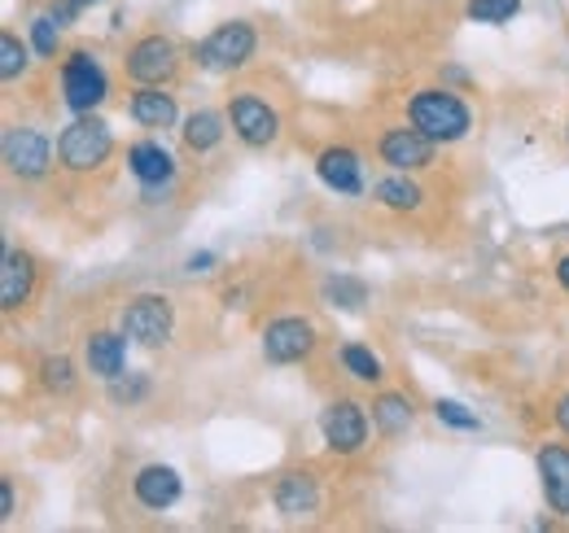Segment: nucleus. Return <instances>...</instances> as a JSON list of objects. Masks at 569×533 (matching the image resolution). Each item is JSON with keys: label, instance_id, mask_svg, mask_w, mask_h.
Instances as JSON below:
<instances>
[{"label": "nucleus", "instance_id": "34", "mask_svg": "<svg viewBox=\"0 0 569 533\" xmlns=\"http://www.w3.org/2000/svg\"><path fill=\"white\" fill-rule=\"evenodd\" d=\"M557 284H561V289L569 293V254L561 259V263H557Z\"/></svg>", "mask_w": 569, "mask_h": 533}, {"label": "nucleus", "instance_id": "28", "mask_svg": "<svg viewBox=\"0 0 569 533\" xmlns=\"http://www.w3.org/2000/svg\"><path fill=\"white\" fill-rule=\"evenodd\" d=\"M433 415H438L447 429H460V433H478V429H482V420L456 399H438L433 402Z\"/></svg>", "mask_w": 569, "mask_h": 533}, {"label": "nucleus", "instance_id": "12", "mask_svg": "<svg viewBox=\"0 0 569 533\" xmlns=\"http://www.w3.org/2000/svg\"><path fill=\"white\" fill-rule=\"evenodd\" d=\"M316 175H320L333 193H347V198H359V193H363V162H359L356 149H347V144H329V149L316 158Z\"/></svg>", "mask_w": 569, "mask_h": 533}, {"label": "nucleus", "instance_id": "6", "mask_svg": "<svg viewBox=\"0 0 569 533\" xmlns=\"http://www.w3.org/2000/svg\"><path fill=\"white\" fill-rule=\"evenodd\" d=\"M228 123H232L237 140L250 144V149H268V144L281 135L277 110H272L263 97H254V92H237V97L228 101Z\"/></svg>", "mask_w": 569, "mask_h": 533}, {"label": "nucleus", "instance_id": "20", "mask_svg": "<svg viewBox=\"0 0 569 533\" xmlns=\"http://www.w3.org/2000/svg\"><path fill=\"white\" fill-rule=\"evenodd\" d=\"M372 198L381 201L386 210H399V214H412V210H421V205H426L421 184H417V180H408V171L377 180V184H372Z\"/></svg>", "mask_w": 569, "mask_h": 533}, {"label": "nucleus", "instance_id": "30", "mask_svg": "<svg viewBox=\"0 0 569 533\" xmlns=\"http://www.w3.org/2000/svg\"><path fill=\"white\" fill-rule=\"evenodd\" d=\"M110 394H114V402H123V406H137V402L149 394V381H144V376H132V381H110Z\"/></svg>", "mask_w": 569, "mask_h": 533}, {"label": "nucleus", "instance_id": "13", "mask_svg": "<svg viewBox=\"0 0 569 533\" xmlns=\"http://www.w3.org/2000/svg\"><path fill=\"white\" fill-rule=\"evenodd\" d=\"M180 472L167 464H144L137 476H132V494H137V503L149 507V512H167V507H176L180 503Z\"/></svg>", "mask_w": 569, "mask_h": 533}, {"label": "nucleus", "instance_id": "15", "mask_svg": "<svg viewBox=\"0 0 569 533\" xmlns=\"http://www.w3.org/2000/svg\"><path fill=\"white\" fill-rule=\"evenodd\" d=\"M128 171L141 180L149 193L176 180V162H171V153H167L158 140H137V144H128Z\"/></svg>", "mask_w": 569, "mask_h": 533}, {"label": "nucleus", "instance_id": "31", "mask_svg": "<svg viewBox=\"0 0 569 533\" xmlns=\"http://www.w3.org/2000/svg\"><path fill=\"white\" fill-rule=\"evenodd\" d=\"M0 516H4V521L13 516V481H9V476H0Z\"/></svg>", "mask_w": 569, "mask_h": 533}, {"label": "nucleus", "instance_id": "25", "mask_svg": "<svg viewBox=\"0 0 569 533\" xmlns=\"http://www.w3.org/2000/svg\"><path fill=\"white\" fill-rule=\"evenodd\" d=\"M74 363L67 354H49L44 363H40V385L49 390V394H71L74 390Z\"/></svg>", "mask_w": 569, "mask_h": 533}, {"label": "nucleus", "instance_id": "19", "mask_svg": "<svg viewBox=\"0 0 569 533\" xmlns=\"http://www.w3.org/2000/svg\"><path fill=\"white\" fill-rule=\"evenodd\" d=\"M36 289V263L27 250H9L4 263H0V306L4 311H18Z\"/></svg>", "mask_w": 569, "mask_h": 533}, {"label": "nucleus", "instance_id": "3", "mask_svg": "<svg viewBox=\"0 0 569 533\" xmlns=\"http://www.w3.org/2000/svg\"><path fill=\"white\" fill-rule=\"evenodd\" d=\"M254 44H259L254 27L241 22V18H232V22H219L214 27L211 36L193 49V58H198V67L211 70V74H232V70H241L254 58Z\"/></svg>", "mask_w": 569, "mask_h": 533}, {"label": "nucleus", "instance_id": "32", "mask_svg": "<svg viewBox=\"0 0 569 533\" xmlns=\"http://www.w3.org/2000/svg\"><path fill=\"white\" fill-rule=\"evenodd\" d=\"M211 266H214L211 250H202V254H193V259H189V271H193V275H198V271H211Z\"/></svg>", "mask_w": 569, "mask_h": 533}, {"label": "nucleus", "instance_id": "7", "mask_svg": "<svg viewBox=\"0 0 569 533\" xmlns=\"http://www.w3.org/2000/svg\"><path fill=\"white\" fill-rule=\"evenodd\" d=\"M320 438L333 455H356L368 442V411L351 399L329 402L325 415H320Z\"/></svg>", "mask_w": 569, "mask_h": 533}, {"label": "nucleus", "instance_id": "5", "mask_svg": "<svg viewBox=\"0 0 569 533\" xmlns=\"http://www.w3.org/2000/svg\"><path fill=\"white\" fill-rule=\"evenodd\" d=\"M123 333L132 336L137 345H167L171 333H176V306L162 298V293H141L123 306Z\"/></svg>", "mask_w": 569, "mask_h": 533}, {"label": "nucleus", "instance_id": "24", "mask_svg": "<svg viewBox=\"0 0 569 533\" xmlns=\"http://www.w3.org/2000/svg\"><path fill=\"white\" fill-rule=\"evenodd\" d=\"M325 298L333 302V306H347V311H356L368 302V284L356 280V275H329L325 280Z\"/></svg>", "mask_w": 569, "mask_h": 533}, {"label": "nucleus", "instance_id": "14", "mask_svg": "<svg viewBox=\"0 0 569 533\" xmlns=\"http://www.w3.org/2000/svg\"><path fill=\"white\" fill-rule=\"evenodd\" d=\"M272 503L284 521H302V516H316L320 512V485L311 472H284L272 490Z\"/></svg>", "mask_w": 569, "mask_h": 533}, {"label": "nucleus", "instance_id": "33", "mask_svg": "<svg viewBox=\"0 0 569 533\" xmlns=\"http://www.w3.org/2000/svg\"><path fill=\"white\" fill-rule=\"evenodd\" d=\"M557 424H561V433L569 438V394L561 402H557Z\"/></svg>", "mask_w": 569, "mask_h": 533}, {"label": "nucleus", "instance_id": "1", "mask_svg": "<svg viewBox=\"0 0 569 533\" xmlns=\"http://www.w3.org/2000/svg\"><path fill=\"white\" fill-rule=\"evenodd\" d=\"M408 119H412V128H421L438 144H456V140H465L469 128H473L469 105L451 88H421L408 101Z\"/></svg>", "mask_w": 569, "mask_h": 533}, {"label": "nucleus", "instance_id": "11", "mask_svg": "<svg viewBox=\"0 0 569 533\" xmlns=\"http://www.w3.org/2000/svg\"><path fill=\"white\" fill-rule=\"evenodd\" d=\"M433 149H438V140H429L421 128H390L377 144V153L390 171H426L433 162Z\"/></svg>", "mask_w": 569, "mask_h": 533}, {"label": "nucleus", "instance_id": "35", "mask_svg": "<svg viewBox=\"0 0 569 533\" xmlns=\"http://www.w3.org/2000/svg\"><path fill=\"white\" fill-rule=\"evenodd\" d=\"M74 9H92V4H101V0H71Z\"/></svg>", "mask_w": 569, "mask_h": 533}, {"label": "nucleus", "instance_id": "23", "mask_svg": "<svg viewBox=\"0 0 569 533\" xmlns=\"http://www.w3.org/2000/svg\"><path fill=\"white\" fill-rule=\"evenodd\" d=\"M342 368L356 376V381H363V385H377L386 372H381V359L368 350V345H359V341H347L342 345Z\"/></svg>", "mask_w": 569, "mask_h": 533}, {"label": "nucleus", "instance_id": "2", "mask_svg": "<svg viewBox=\"0 0 569 533\" xmlns=\"http://www.w3.org/2000/svg\"><path fill=\"white\" fill-rule=\"evenodd\" d=\"M114 153V132L97 114H74V123L58 135V162L74 175H92L110 162Z\"/></svg>", "mask_w": 569, "mask_h": 533}, {"label": "nucleus", "instance_id": "4", "mask_svg": "<svg viewBox=\"0 0 569 533\" xmlns=\"http://www.w3.org/2000/svg\"><path fill=\"white\" fill-rule=\"evenodd\" d=\"M106 97H110V79H106L101 62L88 49L67 53V62H62V101L71 105L74 114H92Z\"/></svg>", "mask_w": 569, "mask_h": 533}, {"label": "nucleus", "instance_id": "27", "mask_svg": "<svg viewBox=\"0 0 569 533\" xmlns=\"http://www.w3.org/2000/svg\"><path fill=\"white\" fill-rule=\"evenodd\" d=\"M517 13H521V0H469V18L473 22H487V27L512 22Z\"/></svg>", "mask_w": 569, "mask_h": 533}, {"label": "nucleus", "instance_id": "9", "mask_svg": "<svg viewBox=\"0 0 569 533\" xmlns=\"http://www.w3.org/2000/svg\"><path fill=\"white\" fill-rule=\"evenodd\" d=\"M316 350V329L302 315H281L263 329V359L268 363H298Z\"/></svg>", "mask_w": 569, "mask_h": 533}, {"label": "nucleus", "instance_id": "21", "mask_svg": "<svg viewBox=\"0 0 569 533\" xmlns=\"http://www.w3.org/2000/svg\"><path fill=\"white\" fill-rule=\"evenodd\" d=\"M228 119L219 114V110H193L189 119H184V128H180V135H184V149L189 153H211L214 144L223 140V128Z\"/></svg>", "mask_w": 569, "mask_h": 533}, {"label": "nucleus", "instance_id": "18", "mask_svg": "<svg viewBox=\"0 0 569 533\" xmlns=\"http://www.w3.org/2000/svg\"><path fill=\"white\" fill-rule=\"evenodd\" d=\"M539 481H543V499L552 512L569 516V446H543L539 451Z\"/></svg>", "mask_w": 569, "mask_h": 533}, {"label": "nucleus", "instance_id": "26", "mask_svg": "<svg viewBox=\"0 0 569 533\" xmlns=\"http://www.w3.org/2000/svg\"><path fill=\"white\" fill-rule=\"evenodd\" d=\"M58 40H62V22L53 13H40L31 22V49H36V58H58Z\"/></svg>", "mask_w": 569, "mask_h": 533}, {"label": "nucleus", "instance_id": "16", "mask_svg": "<svg viewBox=\"0 0 569 533\" xmlns=\"http://www.w3.org/2000/svg\"><path fill=\"white\" fill-rule=\"evenodd\" d=\"M128 333H92L83 341V363L92 376L101 381H119L123 368H128Z\"/></svg>", "mask_w": 569, "mask_h": 533}, {"label": "nucleus", "instance_id": "8", "mask_svg": "<svg viewBox=\"0 0 569 533\" xmlns=\"http://www.w3.org/2000/svg\"><path fill=\"white\" fill-rule=\"evenodd\" d=\"M176 67H180V53L167 36H141L123 58V70L132 83H167Z\"/></svg>", "mask_w": 569, "mask_h": 533}, {"label": "nucleus", "instance_id": "22", "mask_svg": "<svg viewBox=\"0 0 569 533\" xmlns=\"http://www.w3.org/2000/svg\"><path fill=\"white\" fill-rule=\"evenodd\" d=\"M412 402L403 399V394H381V399L372 402V424L386 433V438H399L408 424H412Z\"/></svg>", "mask_w": 569, "mask_h": 533}, {"label": "nucleus", "instance_id": "17", "mask_svg": "<svg viewBox=\"0 0 569 533\" xmlns=\"http://www.w3.org/2000/svg\"><path fill=\"white\" fill-rule=\"evenodd\" d=\"M132 119L149 128V132H162V128H176V119H180V110H176V97L171 92H162V83H137V92H132Z\"/></svg>", "mask_w": 569, "mask_h": 533}, {"label": "nucleus", "instance_id": "10", "mask_svg": "<svg viewBox=\"0 0 569 533\" xmlns=\"http://www.w3.org/2000/svg\"><path fill=\"white\" fill-rule=\"evenodd\" d=\"M4 167L18 180H44L49 167H53V144L31 128H13L4 135Z\"/></svg>", "mask_w": 569, "mask_h": 533}, {"label": "nucleus", "instance_id": "29", "mask_svg": "<svg viewBox=\"0 0 569 533\" xmlns=\"http://www.w3.org/2000/svg\"><path fill=\"white\" fill-rule=\"evenodd\" d=\"M27 70V44L13 36V31H4L0 36V74L4 79H18Z\"/></svg>", "mask_w": 569, "mask_h": 533}]
</instances>
